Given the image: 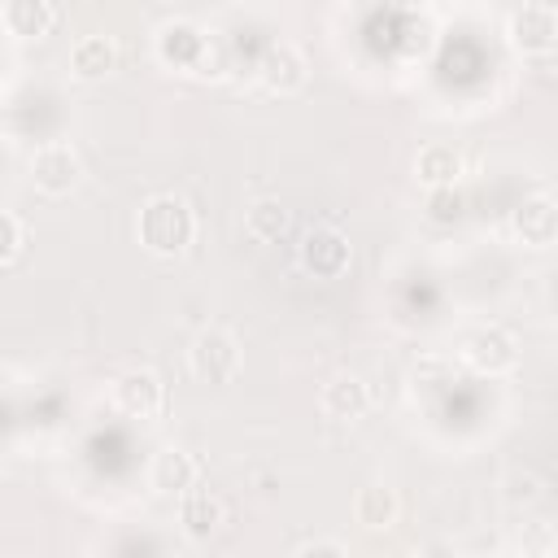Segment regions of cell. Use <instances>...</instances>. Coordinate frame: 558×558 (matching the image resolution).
<instances>
[{"mask_svg":"<svg viewBox=\"0 0 558 558\" xmlns=\"http://www.w3.org/2000/svg\"><path fill=\"white\" fill-rule=\"evenodd\" d=\"M244 227L253 240H279L288 231V209L279 201H257V205H248Z\"/></svg>","mask_w":558,"mask_h":558,"instance_id":"obj_18","label":"cell"},{"mask_svg":"<svg viewBox=\"0 0 558 558\" xmlns=\"http://www.w3.org/2000/svg\"><path fill=\"white\" fill-rule=\"evenodd\" d=\"M414 174L427 187H453L462 179V153L449 148V144H427L418 153V161H414Z\"/></svg>","mask_w":558,"mask_h":558,"instance_id":"obj_16","label":"cell"},{"mask_svg":"<svg viewBox=\"0 0 558 558\" xmlns=\"http://www.w3.org/2000/svg\"><path fill=\"white\" fill-rule=\"evenodd\" d=\"M157 57L166 65H187V70H205L209 65V39L187 26V22H170L157 31Z\"/></svg>","mask_w":558,"mask_h":558,"instance_id":"obj_9","label":"cell"},{"mask_svg":"<svg viewBox=\"0 0 558 558\" xmlns=\"http://www.w3.org/2000/svg\"><path fill=\"white\" fill-rule=\"evenodd\" d=\"M113 405L126 414V418H157L161 405H166V384L153 375V371H126L118 375L113 384Z\"/></svg>","mask_w":558,"mask_h":558,"instance_id":"obj_6","label":"cell"},{"mask_svg":"<svg viewBox=\"0 0 558 558\" xmlns=\"http://www.w3.org/2000/svg\"><path fill=\"white\" fill-rule=\"evenodd\" d=\"M427 218L440 222V227L458 222V218H462V196H458L453 187H432V196H427Z\"/></svg>","mask_w":558,"mask_h":558,"instance_id":"obj_19","label":"cell"},{"mask_svg":"<svg viewBox=\"0 0 558 558\" xmlns=\"http://www.w3.org/2000/svg\"><path fill=\"white\" fill-rule=\"evenodd\" d=\"M4 26L17 39H44L57 26V9H52V0H9L4 4Z\"/></svg>","mask_w":558,"mask_h":558,"instance_id":"obj_14","label":"cell"},{"mask_svg":"<svg viewBox=\"0 0 558 558\" xmlns=\"http://www.w3.org/2000/svg\"><path fill=\"white\" fill-rule=\"evenodd\" d=\"M357 523H366V527H392L397 523V493L392 488H384V484H366L362 493H357Z\"/></svg>","mask_w":558,"mask_h":558,"instance_id":"obj_17","label":"cell"},{"mask_svg":"<svg viewBox=\"0 0 558 558\" xmlns=\"http://www.w3.org/2000/svg\"><path fill=\"white\" fill-rule=\"evenodd\" d=\"M78 179H83V161L70 144H44L31 161V183L44 196H65L78 187Z\"/></svg>","mask_w":558,"mask_h":558,"instance_id":"obj_4","label":"cell"},{"mask_svg":"<svg viewBox=\"0 0 558 558\" xmlns=\"http://www.w3.org/2000/svg\"><path fill=\"white\" fill-rule=\"evenodd\" d=\"M462 362L475 375H506L519 366V340L506 327H475L462 340Z\"/></svg>","mask_w":558,"mask_h":558,"instance_id":"obj_3","label":"cell"},{"mask_svg":"<svg viewBox=\"0 0 558 558\" xmlns=\"http://www.w3.org/2000/svg\"><path fill=\"white\" fill-rule=\"evenodd\" d=\"M318 405L327 418H362L366 405H371V392L357 375H331L318 392Z\"/></svg>","mask_w":558,"mask_h":558,"instance_id":"obj_12","label":"cell"},{"mask_svg":"<svg viewBox=\"0 0 558 558\" xmlns=\"http://www.w3.org/2000/svg\"><path fill=\"white\" fill-rule=\"evenodd\" d=\"M187 366H192V375L201 384H227V379H235V371H240V344H235V336L222 331V327H205L192 340V349H187Z\"/></svg>","mask_w":558,"mask_h":558,"instance_id":"obj_2","label":"cell"},{"mask_svg":"<svg viewBox=\"0 0 558 558\" xmlns=\"http://www.w3.org/2000/svg\"><path fill=\"white\" fill-rule=\"evenodd\" d=\"M541 497H545V484H541L532 471L506 480V501H514V506H519V501H523V506H536Z\"/></svg>","mask_w":558,"mask_h":558,"instance_id":"obj_20","label":"cell"},{"mask_svg":"<svg viewBox=\"0 0 558 558\" xmlns=\"http://www.w3.org/2000/svg\"><path fill=\"white\" fill-rule=\"evenodd\" d=\"M179 497H183V501H179V527H183L187 541H209V536L227 523V506H222L218 493L192 484V488L179 493Z\"/></svg>","mask_w":558,"mask_h":558,"instance_id":"obj_8","label":"cell"},{"mask_svg":"<svg viewBox=\"0 0 558 558\" xmlns=\"http://www.w3.org/2000/svg\"><path fill=\"white\" fill-rule=\"evenodd\" d=\"M113 65H118V48H113V39H105V35H87V39H78L74 52H70V70H74V78H83V83L105 78Z\"/></svg>","mask_w":558,"mask_h":558,"instance_id":"obj_15","label":"cell"},{"mask_svg":"<svg viewBox=\"0 0 558 558\" xmlns=\"http://www.w3.org/2000/svg\"><path fill=\"white\" fill-rule=\"evenodd\" d=\"M305 78H310L305 57H301L292 44H275V48L262 57V87H266V92H275V96H292V92L305 87Z\"/></svg>","mask_w":558,"mask_h":558,"instance_id":"obj_11","label":"cell"},{"mask_svg":"<svg viewBox=\"0 0 558 558\" xmlns=\"http://www.w3.org/2000/svg\"><path fill=\"white\" fill-rule=\"evenodd\" d=\"M148 484L157 488V493H170V497H179V493H187L192 484H196V462H192V453L187 449H161L157 458H153V466H148Z\"/></svg>","mask_w":558,"mask_h":558,"instance_id":"obj_13","label":"cell"},{"mask_svg":"<svg viewBox=\"0 0 558 558\" xmlns=\"http://www.w3.org/2000/svg\"><path fill=\"white\" fill-rule=\"evenodd\" d=\"M523 4H527V0H523Z\"/></svg>","mask_w":558,"mask_h":558,"instance_id":"obj_23","label":"cell"},{"mask_svg":"<svg viewBox=\"0 0 558 558\" xmlns=\"http://www.w3.org/2000/svg\"><path fill=\"white\" fill-rule=\"evenodd\" d=\"M196 235V218L179 196H153L140 209V240L157 257H179Z\"/></svg>","mask_w":558,"mask_h":558,"instance_id":"obj_1","label":"cell"},{"mask_svg":"<svg viewBox=\"0 0 558 558\" xmlns=\"http://www.w3.org/2000/svg\"><path fill=\"white\" fill-rule=\"evenodd\" d=\"M17 253H22V222H17L13 214L0 209V266L13 262Z\"/></svg>","mask_w":558,"mask_h":558,"instance_id":"obj_21","label":"cell"},{"mask_svg":"<svg viewBox=\"0 0 558 558\" xmlns=\"http://www.w3.org/2000/svg\"><path fill=\"white\" fill-rule=\"evenodd\" d=\"M510 44H514L523 57H549L554 44H558V17H554V9L527 0V4L510 17Z\"/></svg>","mask_w":558,"mask_h":558,"instance_id":"obj_5","label":"cell"},{"mask_svg":"<svg viewBox=\"0 0 558 558\" xmlns=\"http://www.w3.org/2000/svg\"><path fill=\"white\" fill-rule=\"evenodd\" d=\"M301 266H305L310 275H318V279L344 275V266H349V240H344L340 231H331V227L310 231L305 244H301Z\"/></svg>","mask_w":558,"mask_h":558,"instance_id":"obj_10","label":"cell"},{"mask_svg":"<svg viewBox=\"0 0 558 558\" xmlns=\"http://www.w3.org/2000/svg\"><path fill=\"white\" fill-rule=\"evenodd\" d=\"M510 231L532 244V248H549L554 235H558V205L549 192H536V196H523L510 214Z\"/></svg>","mask_w":558,"mask_h":558,"instance_id":"obj_7","label":"cell"},{"mask_svg":"<svg viewBox=\"0 0 558 558\" xmlns=\"http://www.w3.org/2000/svg\"><path fill=\"white\" fill-rule=\"evenodd\" d=\"M296 554H331V558H340L344 545H340V541H301Z\"/></svg>","mask_w":558,"mask_h":558,"instance_id":"obj_22","label":"cell"}]
</instances>
